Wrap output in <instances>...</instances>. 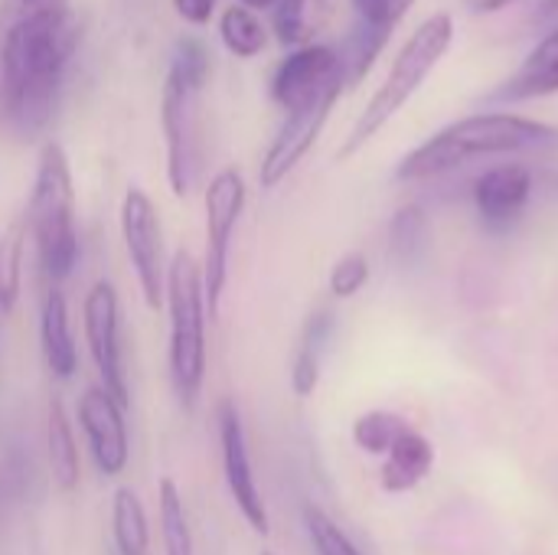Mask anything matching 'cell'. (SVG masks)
Here are the masks:
<instances>
[{
    "label": "cell",
    "instance_id": "cell-1",
    "mask_svg": "<svg viewBox=\"0 0 558 555\" xmlns=\"http://www.w3.org/2000/svg\"><path fill=\"white\" fill-rule=\"evenodd\" d=\"M78 46V20L65 0H13L3 33V124L36 134L59 95Z\"/></svg>",
    "mask_w": 558,
    "mask_h": 555
},
{
    "label": "cell",
    "instance_id": "cell-2",
    "mask_svg": "<svg viewBox=\"0 0 558 555\" xmlns=\"http://www.w3.org/2000/svg\"><path fill=\"white\" fill-rule=\"evenodd\" d=\"M546 150H558L556 124L533 121L523 114H507V111L471 114L441 128L435 137H428L412 154H405L402 164L396 167V180L415 183V180L445 177L474 160L546 154Z\"/></svg>",
    "mask_w": 558,
    "mask_h": 555
},
{
    "label": "cell",
    "instance_id": "cell-3",
    "mask_svg": "<svg viewBox=\"0 0 558 555\" xmlns=\"http://www.w3.org/2000/svg\"><path fill=\"white\" fill-rule=\"evenodd\" d=\"M454 39V23L448 13H435L428 16L399 49L386 82L376 88V95L366 101V108L360 111V118L353 121L343 147L337 150V160H350L353 154H360L409 101L412 95L425 85V79L435 72V65L445 59L448 46Z\"/></svg>",
    "mask_w": 558,
    "mask_h": 555
},
{
    "label": "cell",
    "instance_id": "cell-4",
    "mask_svg": "<svg viewBox=\"0 0 558 555\" xmlns=\"http://www.w3.org/2000/svg\"><path fill=\"white\" fill-rule=\"evenodd\" d=\"M209 79V56L199 39H183L170 59L160 124L167 141V183L173 196H186L199 173V95Z\"/></svg>",
    "mask_w": 558,
    "mask_h": 555
},
{
    "label": "cell",
    "instance_id": "cell-5",
    "mask_svg": "<svg viewBox=\"0 0 558 555\" xmlns=\"http://www.w3.org/2000/svg\"><path fill=\"white\" fill-rule=\"evenodd\" d=\"M26 229L36 242V258L43 275L59 285L78 265V232H75V186L65 150L49 141L39 150L36 180L26 206Z\"/></svg>",
    "mask_w": 558,
    "mask_h": 555
},
{
    "label": "cell",
    "instance_id": "cell-6",
    "mask_svg": "<svg viewBox=\"0 0 558 555\" xmlns=\"http://www.w3.org/2000/svg\"><path fill=\"white\" fill-rule=\"evenodd\" d=\"M170 311V379L183 409H193L206 383V294L203 268L190 252H177L167 265Z\"/></svg>",
    "mask_w": 558,
    "mask_h": 555
},
{
    "label": "cell",
    "instance_id": "cell-7",
    "mask_svg": "<svg viewBox=\"0 0 558 555\" xmlns=\"http://www.w3.org/2000/svg\"><path fill=\"white\" fill-rule=\"evenodd\" d=\"M245 209V180L235 167H222L206 186V262L203 268V294L209 321L219 317L226 281H229V255L235 226Z\"/></svg>",
    "mask_w": 558,
    "mask_h": 555
},
{
    "label": "cell",
    "instance_id": "cell-8",
    "mask_svg": "<svg viewBox=\"0 0 558 555\" xmlns=\"http://www.w3.org/2000/svg\"><path fill=\"white\" fill-rule=\"evenodd\" d=\"M121 236L124 249L131 258V268L137 275L141 298L150 311L163 307L167 298V255H163V229L154 200L141 190L131 186L121 200Z\"/></svg>",
    "mask_w": 558,
    "mask_h": 555
},
{
    "label": "cell",
    "instance_id": "cell-9",
    "mask_svg": "<svg viewBox=\"0 0 558 555\" xmlns=\"http://www.w3.org/2000/svg\"><path fill=\"white\" fill-rule=\"evenodd\" d=\"M343 88L347 85L337 82V85L324 88L320 95L307 98L304 105L284 111V124L278 128V134H275V141L265 150L262 167H258V180L265 190H275L278 183H284L294 173V167L311 154V147L317 144V137H320V131H324V124H327Z\"/></svg>",
    "mask_w": 558,
    "mask_h": 555
},
{
    "label": "cell",
    "instance_id": "cell-10",
    "mask_svg": "<svg viewBox=\"0 0 558 555\" xmlns=\"http://www.w3.org/2000/svg\"><path fill=\"white\" fill-rule=\"evenodd\" d=\"M82 327L85 343L95 360V370L101 376V389L128 409V376L121 360V311H118V291L111 281H95L82 304Z\"/></svg>",
    "mask_w": 558,
    "mask_h": 555
},
{
    "label": "cell",
    "instance_id": "cell-11",
    "mask_svg": "<svg viewBox=\"0 0 558 555\" xmlns=\"http://www.w3.org/2000/svg\"><path fill=\"white\" fill-rule=\"evenodd\" d=\"M216 422H219V448H222V474H226V487L229 497L235 500L239 514L245 517V523L268 536L271 520H268V507L262 500L255 471H252V455H248V438H245V425L239 415V406L232 399H222L216 409Z\"/></svg>",
    "mask_w": 558,
    "mask_h": 555
},
{
    "label": "cell",
    "instance_id": "cell-12",
    "mask_svg": "<svg viewBox=\"0 0 558 555\" xmlns=\"http://www.w3.org/2000/svg\"><path fill=\"white\" fill-rule=\"evenodd\" d=\"M78 425L88 438L95 468L105 478L124 474V468L131 461L128 422H124V409L108 396V389H101V386L85 389V396L78 399Z\"/></svg>",
    "mask_w": 558,
    "mask_h": 555
},
{
    "label": "cell",
    "instance_id": "cell-13",
    "mask_svg": "<svg viewBox=\"0 0 558 555\" xmlns=\"http://www.w3.org/2000/svg\"><path fill=\"white\" fill-rule=\"evenodd\" d=\"M337 82H343V69H340L337 49L311 43V46L291 49V56L275 69V75H271V98L284 111H291V108L304 105L307 98L320 95L324 88H330Z\"/></svg>",
    "mask_w": 558,
    "mask_h": 555
},
{
    "label": "cell",
    "instance_id": "cell-14",
    "mask_svg": "<svg viewBox=\"0 0 558 555\" xmlns=\"http://www.w3.org/2000/svg\"><path fill=\"white\" fill-rule=\"evenodd\" d=\"M530 196H533V173L523 164L490 167L474 186L477 213L494 229H507L510 222H517L523 216Z\"/></svg>",
    "mask_w": 558,
    "mask_h": 555
},
{
    "label": "cell",
    "instance_id": "cell-15",
    "mask_svg": "<svg viewBox=\"0 0 558 555\" xmlns=\"http://www.w3.org/2000/svg\"><path fill=\"white\" fill-rule=\"evenodd\" d=\"M549 95H558V23L530 49L520 69L490 92V101L513 105V101H533Z\"/></svg>",
    "mask_w": 558,
    "mask_h": 555
},
{
    "label": "cell",
    "instance_id": "cell-16",
    "mask_svg": "<svg viewBox=\"0 0 558 555\" xmlns=\"http://www.w3.org/2000/svg\"><path fill=\"white\" fill-rule=\"evenodd\" d=\"M39 343H43V360L56 379H72L78 370V350L72 340V324H69V304L59 288H49L43 298V314H39Z\"/></svg>",
    "mask_w": 558,
    "mask_h": 555
},
{
    "label": "cell",
    "instance_id": "cell-17",
    "mask_svg": "<svg viewBox=\"0 0 558 555\" xmlns=\"http://www.w3.org/2000/svg\"><path fill=\"white\" fill-rule=\"evenodd\" d=\"M432 464H435L432 442L422 432L409 429L386 451V461H383V471H379V484L389 494H409V491H415L432 474Z\"/></svg>",
    "mask_w": 558,
    "mask_h": 555
},
{
    "label": "cell",
    "instance_id": "cell-18",
    "mask_svg": "<svg viewBox=\"0 0 558 555\" xmlns=\"http://www.w3.org/2000/svg\"><path fill=\"white\" fill-rule=\"evenodd\" d=\"M46 455L52 468V481L62 494H72L82 481V461H78V445L72 435V422L62 409L59 399L49 402L46 412Z\"/></svg>",
    "mask_w": 558,
    "mask_h": 555
},
{
    "label": "cell",
    "instance_id": "cell-19",
    "mask_svg": "<svg viewBox=\"0 0 558 555\" xmlns=\"http://www.w3.org/2000/svg\"><path fill=\"white\" fill-rule=\"evenodd\" d=\"M333 0H278L271 7V29L278 43L301 49L311 46L327 26Z\"/></svg>",
    "mask_w": 558,
    "mask_h": 555
},
{
    "label": "cell",
    "instance_id": "cell-20",
    "mask_svg": "<svg viewBox=\"0 0 558 555\" xmlns=\"http://www.w3.org/2000/svg\"><path fill=\"white\" fill-rule=\"evenodd\" d=\"M330 314H314L301 334V343H298V353H294V363H291V389L298 399H307L317 393L320 386V357H324V347H327V337H330Z\"/></svg>",
    "mask_w": 558,
    "mask_h": 555
},
{
    "label": "cell",
    "instance_id": "cell-21",
    "mask_svg": "<svg viewBox=\"0 0 558 555\" xmlns=\"http://www.w3.org/2000/svg\"><path fill=\"white\" fill-rule=\"evenodd\" d=\"M111 536L121 555H147L150 553V523L141 497L131 487L114 491L111 504Z\"/></svg>",
    "mask_w": 558,
    "mask_h": 555
},
{
    "label": "cell",
    "instance_id": "cell-22",
    "mask_svg": "<svg viewBox=\"0 0 558 555\" xmlns=\"http://www.w3.org/2000/svg\"><path fill=\"white\" fill-rule=\"evenodd\" d=\"M157 514H160V540L163 555H196L193 553V530L183 507V494L173 478H160L157 484Z\"/></svg>",
    "mask_w": 558,
    "mask_h": 555
},
{
    "label": "cell",
    "instance_id": "cell-23",
    "mask_svg": "<svg viewBox=\"0 0 558 555\" xmlns=\"http://www.w3.org/2000/svg\"><path fill=\"white\" fill-rule=\"evenodd\" d=\"M23 249L26 222H10L0 232V317L13 314L23 291Z\"/></svg>",
    "mask_w": 558,
    "mask_h": 555
},
{
    "label": "cell",
    "instance_id": "cell-24",
    "mask_svg": "<svg viewBox=\"0 0 558 555\" xmlns=\"http://www.w3.org/2000/svg\"><path fill=\"white\" fill-rule=\"evenodd\" d=\"M219 36L226 43V49L239 59H255L265 46H268V33L262 26V20L255 16V10L248 7H229L219 20Z\"/></svg>",
    "mask_w": 558,
    "mask_h": 555
},
{
    "label": "cell",
    "instance_id": "cell-25",
    "mask_svg": "<svg viewBox=\"0 0 558 555\" xmlns=\"http://www.w3.org/2000/svg\"><path fill=\"white\" fill-rule=\"evenodd\" d=\"M412 425L402 419V415H396V412H366V415H360L356 422H353V442L366 451V455H383L386 458V451L409 432Z\"/></svg>",
    "mask_w": 558,
    "mask_h": 555
},
{
    "label": "cell",
    "instance_id": "cell-26",
    "mask_svg": "<svg viewBox=\"0 0 558 555\" xmlns=\"http://www.w3.org/2000/svg\"><path fill=\"white\" fill-rule=\"evenodd\" d=\"M304 527L317 555H363L320 507H304Z\"/></svg>",
    "mask_w": 558,
    "mask_h": 555
},
{
    "label": "cell",
    "instance_id": "cell-27",
    "mask_svg": "<svg viewBox=\"0 0 558 555\" xmlns=\"http://www.w3.org/2000/svg\"><path fill=\"white\" fill-rule=\"evenodd\" d=\"M366 281H369V258H366L363 252H347V255H340V258L333 262V268H330V278H327L330 294L340 298V301L356 298V294L366 288Z\"/></svg>",
    "mask_w": 558,
    "mask_h": 555
},
{
    "label": "cell",
    "instance_id": "cell-28",
    "mask_svg": "<svg viewBox=\"0 0 558 555\" xmlns=\"http://www.w3.org/2000/svg\"><path fill=\"white\" fill-rule=\"evenodd\" d=\"M356 10V23L373 26L379 33H389L399 26V20L415 7V0H350Z\"/></svg>",
    "mask_w": 558,
    "mask_h": 555
},
{
    "label": "cell",
    "instance_id": "cell-29",
    "mask_svg": "<svg viewBox=\"0 0 558 555\" xmlns=\"http://www.w3.org/2000/svg\"><path fill=\"white\" fill-rule=\"evenodd\" d=\"M173 7H177V13H180L186 23L203 26V23H209V16H213V10H216V0H173Z\"/></svg>",
    "mask_w": 558,
    "mask_h": 555
},
{
    "label": "cell",
    "instance_id": "cell-30",
    "mask_svg": "<svg viewBox=\"0 0 558 555\" xmlns=\"http://www.w3.org/2000/svg\"><path fill=\"white\" fill-rule=\"evenodd\" d=\"M13 13V0H0V124H3V33Z\"/></svg>",
    "mask_w": 558,
    "mask_h": 555
},
{
    "label": "cell",
    "instance_id": "cell-31",
    "mask_svg": "<svg viewBox=\"0 0 558 555\" xmlns=\"http://www.w3.org/2000/svg\"><path fill=\"white\" fill-rule=\"evenodd\" d=\"M513 0H464V7L468 10H474V13H497V10H504V7H510Z\"/></svg>",
    "mask_w": 558,
    "mask_h": 555
},
{
    "label": "cell",
    "instance_id": "cell-32",
    "mask_svg": "<svg viewBox=\"0 0 558 555\" xmlns=\"http://www.w3.org/2000/svg\"><path fill=\"white\" fill-rule=\"evenodd\" d=\"M278 0H242V7H248V10H268V7H275Z\"/></svg>",
    "mask_w": 558,
    "mask_h": 555
},
{
    "label": "cell",
    "instance_id": "cell-33",
    "mask_svg": "<svg viewBox=\"0 0 558 555\" xmlns=\"http://www.w3.org/2000/svg\"><path fill=\"white\" fill-rule=\"evenodd\" d=\"M553 10H558V0H553Z\"/></svg>",
    "mask_w": 558,
    "mask_h": 555
},
{
    "label": "cell",
    "instance_id": "cell-34",
    "mask_svg": "<svg viewBox=\"0 0 558 555\" xmlns=\"http://www.w3.org/2000/svg\"><path fill=\"white\" fill-rule=\"evenodd\" d=\"M262 555H275V553H262Z\"/></svg>",
    "mask_w": 558,
    "mask_h": 555
}]
</instances>
